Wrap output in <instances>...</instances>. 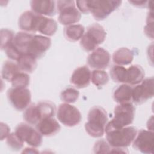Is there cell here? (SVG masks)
<instances>
[{"mask_svg": "<svg viewBox=\"0 0 154 154\" xmlns=\"http://www.w3.org/2000/svg\"><path fill=\"white\" fill-rule=\"evenodd\" d=\"M36 129L42 136L51 137L58 133L61 126L54 117H49L41 120L36 125Z\"/></svg>", "mask_w": 154, "mask_h": 154, "instance_id": "e0dca14e", "label": "cell"}, {"mask_svg": "<svg viewBox=\"0 0 154 154\" xmlns=\"http://www.w3.org/2000/svg\"><path fill=\"white\" fill-rule=\"evenodd\" d=\"M135 107L131 102L119 103L114 110V117L106 125L113 128H122L131 125L134 119Z\"/></svg>", "mask_w": 154, "mask_h": 154, "instance_id": "277c9868", "label": "cell"}, {"mask_svg": "<svg viewBox=\"0 0 154 154\" xmlns=\"http://www.w3.org/2000/svg\"><path fill=\"white\" fill-rule=\"evenodd\" d=\"M57 117L63 125L68 127L76 126L80 123L82 119L79 109L67 103L59 105L57 112Z\"/></svg>", "mask_w": 154, "mask_h": 154, "instance_id": "ba28073f", "label": "cell"}, {"mask_svg": "<svg viewBox=\"0 0 154 154\" xmlns=\"http://www.w3.org/2000/svg\"><path fill=\"white\" fill-rule=\"evenodd\" d=\"M20 72V70L17 63L8 60L3 64L1 70V76L4 80L11 82L12 78Z\"/></svg>", "mask_w": 154, "mask_h": 154, "instance_id": "cb8c5ba5", "label": "cell"}, {"mask_svg": "<svg viewBox=\"0 0 154 154\" xmlns=\"http://www.w3.org/2000/svg\"><path fill=\"white\" fill-rule=\"evenodd\" d=\"M1 140H3L10 134V128L7 125L2 122L1 123Z\"/></svg>", "mask_w": 154, "mask_h": 154, "instance_id": "e575fe53", "label": "cell"}, {"mask_svg": "<svg viewBox=\"0 0 154 154\" xmlns=\"http://www.w3.org/2000/svg\"><path fill=\"white\" fill-rule=\"evenodd\" d=\"M79 95V92L73 87H67L64 89L60 94L61 100L67 103H72L75 102Z\"/></svg>", "mask_w": 154, "mask_h": 154, "instance_id": "f1b7e54d", "label": "cell"}, {"mask_svg": "<svg viewBox=\"0 0 154 154\" xmlns=\"http://www.w3.org/2000/svg\"><path fill=\"white\" fill-rule=\"evenodd\" d=\"M57 28V23L55 20L41 16L37 28L38 32L47 36H52L56 32Z\"/></svg>", "mask_w": 154, "mask_h": 154, "instance_id": "44dd1931", "label": "cell"}, {"mask_svg": "<svg viewBox=\"0 0 154 154\" xmlns=\"http://www.w3.org/2000/svg\"><path fill=\"white\" fill-rule=\"evenodd\" d=\"M129 2L132 4L133 5L140 7V8H144L146 7H147L148 5V1H129Z\"/></svg>", "mask_w": 154, "mask_h": 154, "instance_id": "d590c367", "label": "cell"}, {"mask_svg": "<svg viewBox=\"0 0 154 154\" xmlns=\"http://www.w3.org/2000/svg\"><path fill=\"white\" fill-rule=\"evenodd\" d=\"M14 132L23 142L32 147H38L42 143L41 134L29 124L19 123L16 126Z\"/></svg>", "mask_w": 154, "mask_h": 154, "instance_id": "9c48e42d", "label": "cell"}, {"mask_svg": "<svg viewBox=\"0 0 154 154\" xmlns=\"http://www.w3.org/2000/svg\"><path fill=\"white\" fill-rule=\"evenodd\" d=\"M110 60L111 56L108 51L103 48H97L88 55L87 63L91 69L103 70L109 66Z\"/></svg>", "mask_w": 154, "mask_h": 154, "instance_id": "4fadbf2b", "label": "cell"}, {"mask_svg": "<svg viewBox=\"0 0 154 154\" xmlns=\"http://www.w3.org/2000/svg\"><path fill=\"white\" fill-rule=\"evenodd\" d=\"M7 146L13 150H19L23 146V141L17 135L15 132L10 134L7 138Z\"/></svg>", "mask_w": 154, "mask_h": 154, "instance_id": "4dcf8cb0", "label": "cell"}, {"mask_svg": "<svg viewBox=\"0 0 154 154\" xmlns=\"http://www.w3.org/2000/svg\"><path fill=\"white\" fill-rule=\"evenodd\" d=\"M91 72L87 66L76 68L73 72L70 82L76 88H82L87 87L91 81Z\"/></svg>", "mask_w": 154, "mask_h": 154, "instance_id": "9a60e30c", "label": "cell"}, {"mask_svg": "<svg viewBox=\"0 0 154 154\" xmlns=\"http://www.w3.org/2000/svg\"><path fill=\"white\" fill-rule=\"evenodd\" d=\"M153 77L147 78L132 88V101L135 104H142L153 96Z\"/></svg>", "mask_w": 154, "mask_h": 154, "instance_id": "30bf717a", "label": "cell"}, {"mask_svg": "<svg viewBox=\"0 0 154 154\" xmlns=\"http://www.w3.org/2000/svg\"><path fill=\"white\" fill-rule=\"evenodd\" d=\"M134 59L133 52L127 48H120L112 54V61L119 66H126L132 63Z\"/></svg>", "mask_w": 154, "mask_h": 154, "instance_id": "ffe728a7", "label": "cell"}, {"mask_svg": "<svg viewBox=\"0 0 154 154\" xmlns=\"http://www.w3.org/2000/svg\"><path fill=\"white\" fill-rule=\"evenodd\" d=\"M153 13L152 12H149L146 20V25L144 26V31L145 34L149 38L153 39Z\"/></svg>", "mask_w": 154, "mask_h": 154, "instance_id": "836d02e7", "label": "cell"}, {"mask_svg": "<svg viewBox=\"0 0 154 154\" xmlns=\"http://www.w3.org/2000/svg\"><path fill=\"white\" fill-rule=\"evenodd\" d=\"M40 120L46 118L53 117L55 112V105L50 101H42L36 104Z\"/></svg>", "mask_w": 154, "mask_h": 154, "instance_id": "d4e9b609", "label": "cell"}, {"mask_svg": "<svg viewBox=\"0 0 154 154\" xmlns=\"http://www.w3.org/2000/svg\"><path fill=\"white\" fill-rule=\"evenodd\" d=\"M23 119L29 125H37L40 118L36 104L32 103L25 109L23 114Z\"/></svg>", "mask_w": 154, "mask_h": 154, "instance_id": "484cf974", "label": "cell"}, {"mask_svg": "<svg viewBox=\"0 0 154 154\" xmlns=\"http://www.w3.org/2000/svg\"><path fill=\"white\" fill-rule=\"evenodd\" d=\"M74 1L63 0L57 2V9L59 13L58 21L63 25H73L81 19V13L77 9Z\"/></svg>", "mask_w": 154, "mask_h": 154, "instance_id": "8992f818", "label": "cell"}, {"mask_svg": "<svg viewBox=\"0 0 154 154\" xmlns=\"http://www.w3.org/2000/svg\"><path fill=\"white\" fill-rule=\"evenodd\" d=\"M17 64L20 72L31 73L37 67V59L29 55H22L17 61Z\"/></svg>", "mask_w": 154, "mask_h": 154, "instance_id": "7402d4cb", "label": "cell"}, {"mask_svg": "<svg viewBox=\"0 0 154 154\" xmlns=\"http://www.w3.org/2000/svg\"><path fill=\"white\" fill-rule=\"evenodd\" d=\"M106 35L103 26L98 23H93L87 27L80 39V46L86 52L93 51L105 41Z\"/></svg>", "mask_w": 154, "mask_h": 154, "instance_id": "3957f363", "label": "cell"}, {"mask_svg": "<svg viewBox=\"0 0 154 154\" xmlns=\"http://www.w3.org/2000/svg\"><path fill=\"white\" fill-rule=\"evenodd\" d=\"M87 120L84 126L87 133L94 138L102 137L108 120L105 109L100 106L92 107L88 112Z\"/></svg>", "mask_w": 154, "mask_h": 154, "instance_id": "7a4b0ae2", "label": "cell"}, {"mask_svg": "<svg viewBox=\"0 0 154 154\" xmlns=\"http://www.w3.org/2000/svg\"><path fill=\"white\" fill-rule=\"evenodd\" d=\"M105 132L106 141L111 147L126 148L134 140L137 129L131 126L122 128H113L106 125Z\"/></svg>", "mask_w": 154, "mask_h": 154, "instance_id": "6da1fadb", "label": "cell"}, {"mask_svg": "<svg viewBox=\"0 0 154 154\" xmlns=\"http://www.w3.org/2000/svg\"><path fill=\"white\" fill-rule=\"evenodd\" d=\"M145 73L144 69L138 64L131 66L126 69L125 83L130 85L140 84L144 78Z\"/></svg>", "mask_w": 154, "mask_h": 154, "instance_id": "ac0fdd59", "label": "cell"}, {"mask_svg": "<svg viewBox=\"0 0 154 154\" xmlns=\"http://www.w3.org/2000/svg\"><path fill=\"white\" fill-rule=\"evenodd\" d=\"M42 15L32 11L23 12L19 18L18 25L24 32L34 34L37 32V28Z\"/></svg>", "mask_w": 154, "mask_h": 154, "instance_id": "5bb4252c", "label": "cell"}, {"mask_svg": "<svg viewBox=\"0 0 154 154\" xmlns=\"http://www.w3.org/2000/svg\"><path fill=\"white\" fill-rule=\"evenodd\" d=\"M111 150L112 147L104 139L97 141L93 147V151L95 153H111Z\"/></svg>", "mask_w": 154, "mask_h": 154, "instance_id": "d6a6232c", "label": "cell"}, {"mask_svg": "<svg viewBox=\"0 0 154 154\" xmlns=\"http://www.w3.org/2000/svg\"><path fill=\"white\" fill-rule=\"evenodd\" d=\"M91 80L92 83L96 87H102L109 81L107 73L103 70H94L91 72Z\"/></svg>", "mask_w": 154, "mask_h": 154, "instance_id": "83f0119b", "label": "cell"}, {"mask_svg": "<svg viewBox=\"0 0 154 154\" xmlns=\"http://www.w3.org/2000/svg\"><path fill=\"white\" fill-rule=\"evenodd\" d=\"M51 45V40L49 37L34 34L29 43L26 55H29L36 59L40 58L49 49Z\"/></svg>", "mask_w": 154, "mask_h": 154, "instance_id": "7c38bea8", "label": "cell"}, {"mask_svg": "<svg viewBox=\"0 0 154 154\" xmlns=\"http://www.w3.org/2000/svg\"><path fill=\"white\" fill-rule=\"evenodd\" d=\"M7 99L10 105L17 111H23L31 101V94L26 88L11 87L7 93Z\"/></svg>", "mask_w": 154, "mask_h": 154, "instance_id": "52a82bcc", "label": "cell"}, {"mask_svg": "<svg viewBox=\"0 0 154 154\" xmlns=\"http://www.w3.org/2000/svg\"><path fill=\"white\" fill-rule=\"evenodd\" d=\"M153 132L145 129H140L133 140L132 147L143 153H153Z\"/></svg>", "mask_w": 154, "mask_h": 154, "instance_id": "8fae6325", "label": "cell"}, {"mask_svg": "<svg viewBox=\"0 0 154 154\" xmlns=\"http://www.w3.org/2000/svg\"><path fill=\"white\" fill-rule=\"evenodd\" d=\"M132 87L127 84L118 86L113 93V99L118 103H129L132 101Z\"/></svg>", "mask_w": 154, "mask_h": 154, "instance_id": "d6986e66", "label": "cell"}, {"mask_svg": "<svg viewBox=\"0 0 154 154\" xmlns=\"http://www.w3.org/2000/svg\"><path fill=\"white\" fill-rule=\"evenodd\" d=\"M14 35L10 29H2L1 30V48L2 50H5L13 42Z\"/></svg>", "mask_w": 154, "mask_h": 154, "instance_id": "1f68e13d", "label": "cell"}, {"mask_svg": "<svg viewBox=\"0 0 154 154\" xmlns=\"http://www.w3.org/2000/svg\"><path fill=\"white\" fill-rule=\"evenodd\" d=\"M84 30L85 28L82 25H70L64 28V35L67 40L76 42L81 38L84 34Z\"/></svg>", "mask_w": 154, "mask_h": 154, "instance_id": "603a6c76", "label": "cell"}, {"mask_svg": "<svg viewBox=\"0 0 154 154\" xmlns=\"http://www.w3.org/2000/svg\"><path fill=\"white\" fill-rule=\"evenodd\" d=\"M126 69L122 66L113 65L109 70L111 79L117 83H125Z\"/></svg>", "mask_w": 154, "mask_h": 154, "instance_id": "4316f807", "label": "cell"}, {"mask_svg": "<svg viewBox=\"0 0 154 154\" xmlns=\"http://www.w3.org/2000/svg\"><path fill=\"white\" fill-rule=\"evenodd\" d=\"M32 11L46 16H53L56 13L55 1L50 0H32L30 2Z\"/></svg>", "mask_w": 154, "mask_h": 154, "instance_id": "2e32d148", "label": "cell"}, {"mask_svg": "<svg viewBox=\"0 0 154 154\" xmlns=\"http://www.w3.org/2000/svg\"><path fill=\"white\" fill-rule=\"evenodd\" d=\"M29 76L24 72H19L11 79V82L13 87L26 88L29 84Z\"/></svg>", "mask_w": 154, "mask_h": 154, "instance_id": "f546056e", "label": "cell"}, {"mask_svg": "<svg viewBox=\"0 0 154 154\" xmlns=\"http://www.w3.org/2000/svg\"><path fill=\"white\" fill-rule=\"evenodd\" d=\"M87 2L88 12L92 14L96 20H102L118 8L122 4V1L96 0L87 1Z\"/></svg>", "mask_w": 154, "mask_h": 154, "instance_id": "5b68a950", "label": "cell"}]
</instances>
